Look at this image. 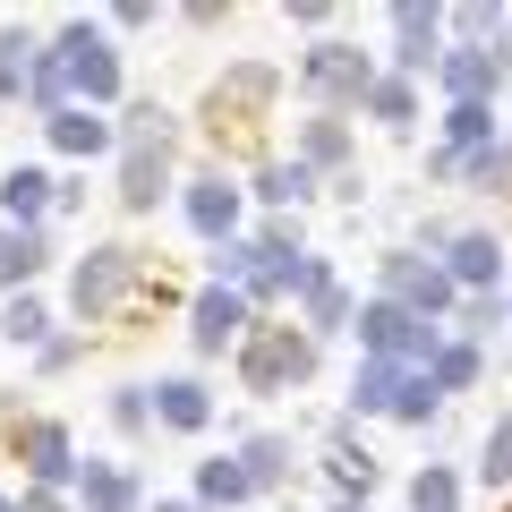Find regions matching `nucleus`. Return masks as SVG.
Returning <instances> with one entry per match:
<instances>
[{"label": "nucleus", "instance_id": "nucleus-1", "mask_svg": "<svg viewBox=\"0 0 512 512\" xmlns=\"http://www.w3.org/2000/svg\"><path fill=\"white\" fill-rule=\"evenodd\" d=\"M359 342H367V359H384V367H410V359H436V325L427 316H410L402 299H367L359 308Z\"/></svg>", "mask_w": 512, "mask_h": 512}, {"label": "nucleus", "instance_id": "nucleus-2", "mask_svg": "<svg viewBox=\"0 0 512 512\" xmlns=\"http://www.w3.org/2000/svg\"><path fill=\"white\" fill-rule=\"evenodd\" d=\"M316 367V342L291 325H256L248 350H239V376H248V393H282V384H299Z\"/></svg>", "mask_w": 512, "mask_h": 512}, {"label": "nucleus", "instance_id": "nucleus-3", "mask_svg": "<svg viewBox=\"0 0 512 512\" xmlns=\"http://www.w3.org/2000/svg\"><path fill=\"white\" fill-rule=\"evenodd\" d=\"M43 60H52V69H60V86H77L86 103H111V94H120V52H111V43L94 35V26H69V35H60Z\"/></svg>", "mask_w": 512, "mask_h": 512}, {"label": "nucleus", "instance_id": "nucleus-4", "mask_svg": "<svg viewBox=\"0 0 512 512\" xmlns=\"http://www.w3.org/2000/svg\"><path fill=\"white\" fill-rule=\"evenodd\" d=\"M308 86L333 94V103H367V94H376V69H367V52H350V43H316L308 52Z\"/></svg>", "mask_w": 512, "mask_h": 512}, {"label": "nucleus", "instance_id": "nucleus-5", "mask_svg": "<svg viewBox=\"0 0 512 512\" xmlns=\"http://www.w3.org/2000/svg\"><path fill=\"white\" fill-rule=\"evenodd\" d=\"M128 274H137V256H128V248H94L86 265H77V282H69L77 316H111V299L128 291Z\"/></svg>", "mask_w": 512, "mask_h": 512}, {"label": "nucleus", "instance_id": "nucleus-6", "mask_svg": "<svg viewBox=\"0 0 512 512\" xmlns=\"http://www.w3.org/2000/svg\"><path fill=\"white\" fill-rule=\"evenodd\" d=\"M384 282H393V299H402L410 316H444L453 308V274H436V265H419V256H384Z\"/></svg>", "mask_w": 512, "mask_h": 512}, {"label": "nucleus", "instance_id": "nucleus-7", "mask_svg": "<svg viewBox=\"0 0 512 512\" xmlns=\"http://www.w3.org/2000/svg\"><path fill=\"white\" fill-rule=\"evenodd\" d=\"M18 461L43 478V487H69V478H86V470L69 461V436H60L52 419H26V427H18Z\"/></svg>", "mask_w": 512, "mask_h": 512}, {"label": "nucleus", "instance_id": "nucleus-8", "mask_svg": "<svg viewBox=\"0 0 512 512\" xmlns=\"http://www.w3.org/2000/svg\"><path fill=\"white\" fill-rule=\"evenodd\" d=\"M163 146H171V137H146V146H128V171H120V205H128V214H146V205L163 197V180H171Z\"/></svg>", "mask_w": 512, "mask_h": 512}, {"label": "nucleus", "instance_id": "nucleus-9", "mask_svg": "<svg viewBox=\"0 0 512 512\" xmlns=\"http://www.w3.org/2000/svg\"><path fill=\"white\" fill-rule=\"evenodd\" d=\"M188 222H197L205 239H231V222H239V188L222 180V171H205V180H188Z\"/></svg>", "mask_w": 512, "mask_h": 512}, {"label": "nucleus", "instance_id": "nucleus-10", "mask_svg": "<svg viewBox=\"0 0 512 512\" xmlns=\"http://www.w3.org/2000/svg\"><path fill=\"white\" fill-rule=\"evenodd\" d=\"M444 86H453V103H487V94H495V52H487V43L444 52Z\"/></svg>", "mask_w": 512, "mask_h": 512}, {"label": "nucleus", "instance_id": "nucleus-11", "mask_svg": "<svg viewBox=\"0 0 512 512\" xmlns=\"http://www.w3.org/2000/svg\"><path fill=\"white\" fill-rule=\"evenodd\" d=\"M239 325H248V299L214 282V291L197 299V350H222V342H239Z\"/></svg>", "mask_w": 512, "mask_h": 512}, {"label": "nucleus", "instance_id": "nucleus-12", "mask_svg": "<svg viewBox=\"0 0 512 512\" xmlns=\"http://www.w3.org/2000/svg\"><path fill=\"white\" fill-rule=\"evenodd\" d=\"M154 410H163V427H180V436H197V427L214 419V402H205V384H197V376L154 384Z\"/></svg>", "mask_w": 512, "mask_h": 512}, {"label": "nucleus", "instance_id": "nucleus-13", "mask_svg": "<svg viewBox=\"0 0 512 512\" xmlns=\"http://www.w3.org/2000/svg\"><path fill=\"white\" fill-rule=\"evenodd\" d=\"M410 376H419V367H384V359H367L359 384H350V410H402Z\"/></svg>", "mask_w": 512, "mask_h": 512}, {"label": "nucleus", "instance_id": "nucleus-14", "mask_svg": "<svg viewBox=\"0 0 512 512\" xmlns=\"http://www.w3.org/2000/svg\"><path fill=\"white\" fill-rule=\"evenodd\" d=\"M52 146H60V154H103V146H111V120H94L86 103H60V111H52Z\"/></svg>", "mask_w": 512, "mask_h": 512}, {"label": "nucleus", "instance_id": "nucleus-15", "mask_svg": "<svg viewBox=\"0 0 512 512\" xmlns=\"http://www.w3.org/2000/svg\"><path fill=\"white\" fill-rule=\"evenodd\" d=\"M393 35H402V69H427V60H436V9L402 0V9H393Z\"/></svg>", "mask_w": 512, "mask_h": 512}, {"label": "nucleus", "instance_id": "nucleus-16", "mask_svg": "<svg viewBox=\"0 0 512 512\" xmlns=\"http://www.w3.org/2000/svg\"><path fill=\"white\" fill-rule=\"evenodd\" d=\"M0 205H9L18 231H35V214L52 205V180H43V171H9V180H0Z\"/></svg>", "mask_w": 512, "mask_h": 512}, {"label": "nucleus", "instance_id": "nucleus-17", "mask_svg": "<svg viewBox=\"0 0 512 512\" xmlns=\"http://www.w3.org/2000/svg\"><path fill=\"white\" fill-rule=\"evenodd\" d=\"M248 495H256L248 461H205L197 470V504H248Z\"/></svg>", "mask_w": 512, "mask_h": 512}, {"label": "nucleus", "instance_id": "nucleus-18", "mask_svg": "<svg viewBox=\"0 0 512 512\" xmlns=\"http://www.w3.org/2000/svg\"><path fill=\"white\" fill-rule=\"evenodd\" d=\"M495 265H504V256H495V239H487V231L453 239V282H495Z\"/></svg>", "mask_w": 512, "mask_h": 512}, {"label": "nucleus", "instance_id": "nucleus-19", "mask_svg": "<svg viewBox=\"0 0 512 512\" xmlns=\"http://www.w3.org/2000/svg\"><path fill=\"white\" fill-rule=\"evenodd\" d=\"M43 265V239L35 231H9V222H0V282H26Z\"/></svg>", "mask_w": 512, "mask_h": 512}, {"label": "nucleus", "instance_id": "nucleus-20", "mask_svg": "<svg viewBox=\"0 0 512 512\" xmlns=\"http://www.w3.org/2000/svg\"><path fill=\"white\" fill-rule=\"evenodd\" d=\"M18 86H35V43H26V35H0V103H9Z\"/></svg>", "mask_w": 512, "mask_h": 512}, {"label": "nucleus", "instance_id": "nucleus-21", "mask_svg": "<svg viewBox=\"0 0 512 512\" xmlns=\"http://www.w3.org/2000/svg\"><path fill=\"white\" fill-rule=\"evenodd\" d=\"M410 512H461L453 470H419V478H410Z\"/></svg>", "mask_w": 512, "mask_h": 512}, {"label": "nucleus", "instance_id": "nucleus-22", "mask_svg": "<svg viewBox=\"0 0 512 512\" xmlns=\"http://www.w3.org/2000/svg\"><path fill=\"white\" fill-rule=\"evenodd\" d=\"M128 504H137V487H128L120 470H94L86 461V512H128Z\"/></svg>", "mask_w": 512, "mask_h": 512}, {"label": "nucleus", "instance_id": "nucleus-23", "mask_svg": "<svg viewBox=\"0 0 512 512\" xmlns=\"http://www.w3.org/2000/svg\"><path fill=\"white\" fill-rule=\"evenodd\" d=\"M367 111H376V120H393V128H402L410 111H419V94H410V77H376V94H367Z\"/></svg>", "mask_w": 512, "mask_h": 512}, {"label": "nucleus", "instance_id": "nucleus-24", "mask_svg": "<svg viewBox=\"0 0 512 512\" xmlns=\"http://www.w3.org/2000/svg\"><path fill=\"white\" fill-rule=\"evenodd\" d=\"M239 461H248V478H256V487H274V478L291 470V444H282V436H256Z\"/></svg>", "mask_w": 512, "mask_h": 512}, {"label": "nucleus", "instance_id": "nucleus-25", "mask_svg": "<svg viewBox=\"0 0 512 512\" xmlns=\"http://www.w3.org/2000/svg\"><path fill=\"white\" fill-rule=\"evenodd\" d=\"M256 197H265V205H299V197H308V163H274L265 180H256Z\"/></svg>", "mask_w": 512, "mask_h": 512}, {"label": "nucleus", "instance_id": "nucleus-26", "mask_svg": "<svg viewBox=\"0 0 512 512\" xmlns=\"http://www.w3.org/2000/svg\"><path fill=\"white\" fill-rule=\"evenodd\" d=\"M427 376H436V393H461V384L478 376V350H470V342H453V350H436V367H427Z\"/></svg>", "mask_w": 512, "mask_h": 512}, {"label": "nucleus", "instance_id": "nucleus-27", "mask_svg": "<svg viewBox=\"0 0 512 512\" xmlns=\"http://www.w3.org/2000/svg\"><path fill=\"white\" fill-rule=\"evenodd\" d=\"M478 470H487V487H495V478H512V410L487 427V461H478Z\"/></svg>", "mask_w": 512, "mask_h": 512}, {"label": "nucleus", "instance_id": "nucleus-28", "mask_svg": "<svg viewBox=\"0 0 512 512\" xmlns=\"http://www.w3.org/2000/svg\"><path fill=\"white\" fill-rule=\"evenodd\" d=\"M487 128H495L487 103H453V146H487Z\"/></svg>", "mask_w": 512, "mask_h": 512}, {"label": "nucleus", "instance_id": "nucleus-29", "mask_svg": "<svg viewBox=\"0 0 512 512\" xmlns=\"http://www.w3.org/2000/svg\"><path fill=\"white\" fill-rule=\"evenodd\" d=\"M308 316H316V325H350V299H342V282H316V291H308Z\"/></svg>", "mask_w": 512, "mask_h": 512}, {"label": "nucleus", "instance_id": "nucleus-30", "mask_svg": "<svg viewBox=\"0 0 512 512\" xmlns=\"http://www.w3.org/2000/svg\"><path fill=\"white\" fill-rule=\"evenodd\" d=\"M308 163H342V120H308Z\"/></svg>", "mask_w": 512, "mask_h": 512}, {"label": "nucleus", "instance_id": "nucleus-31", "mask_svg": "<svg viewBox=\"0 0 512 512\" xmlns=\"http://www.w3.org/2000/svg\"><path fill=\"white\" fill-rule=\"evenodd\" d=\"M333 478H342L350 495H367V487H376V461H367V453H350V444H342V453H333Z\"/></svg>", "mask_w": 512, "mask_h": 512}, {"label": "nucleus", "instance_id": "nucleus-32", "mask_svg": "<svg viewBox=\"0 0 512 512\" xmlns=\"http://www.w3.org/2000/svg\"><path fill=\"white\" fill-rule=\"evenodd\" d=\"M0 333H9V342H35V333H43V308H35V299H9V316H0Z\"/></svg>", "mask_w": 512, "mask_h": 512}, {"label": "nucleus", "instance_id": "nucleus-33", "mask_svg": "<svg viewBox=\"0 0 512 512\" xmlns=\"http://www.w3.org/2000/svg\"><path fill=\"white\" fill-rule=\"evenodd\" d=\"M222 94H231V103H265V94H274V69H239ZM222 94H214V103H222Z\"/></svg>", "mask_w": 512, "mask_h": 512}, {"label": "nucleus", "instance_id": "nucleus-34", "mask_svg": "<svg viewBox=\"0 0 512 512\" xmlns=\"http://www.w3.org/2000/svg\"><path fill=\"white\" fill-rule=\"evenodd\" d=\"M18 512H69V504H60V495H52V487H35V495H26V504H18Z\"/></svg>", "mask_w": 512, "mask_h": 512}, {"label": "nucleus", "instance_id": "nucleus-35", "mask_svg": "<svg viewBox=\"0 0 512 512\" xmlns=\"http://www.w3.org/2000/svg\"><path fill=\"white\" fill-rule=\"evenodd\" d=\"M154 512H205V504H154Z\"/></svg>", "mask_w": 512, "mask_h": 512}, {"label": "nucleus", "instance_id": "nucleus-36", "mask_svg": "<svg viewBox=\"0 0 512 512\" xmlns=\"http://www.w3.org/2000/svg\"><path fill=\"white\" fill-rule=\"evenodd\" d=\"M0 512H18V504H0Z\"/></svg>", "mask_w": 512, "mask_h": 512}, {"label": "nucleus", "instance_id": "nucleus-37", "mask_svg": "<svg viewBox=\"0 0 512 512\" xmlns=\"http://www.w3.org/2000/svg\"><path fill=\"white\" fill-rule=\"evenodd\" d=\"M342 512H359V504H342Z\"/></svg>", "mask_w": 512, "mask_h": 512}]
</instances>
